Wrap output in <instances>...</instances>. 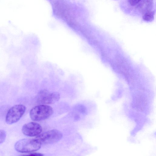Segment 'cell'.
<instances>
[{
	"label": "cell",
	"mask_w": 156,
	"mask_h": 156,
	"mask_svg": "<svg viewBox=\"0 0 156 156\" xmlns=\"http://www.w3.org/2000/svg\"><path fill=\"white\" fill-rule=\"evenodd\" d=\"M41 144L36 138L33 139H24L17 141L15 144V148L19 152H30L39 149Z\"/></svg>",
	"instance_id": "obj_1"
},
{
	"label": "cell",
	"mask_w": 156,
	"mask_h": 156,
	"mask_svg": "<svg viewBox=\"0 0 156 156\" xmlns=\"http://www.w3.org/2000/svg\"><path fill=\"white\" fill-rule=\"evenodd\" d=\"M53 113V110L51 106L41 105L33 108L30 111V115L33 120L40 121L48 118Z\"/></svg>",
	"instance_id": "obj_2"
},
{
	"label": "cell",
	"mask_w": 156,
	"mask_h": 156,
	"mask_svg": "<svg viewBox=\"0 0 156 156\" xmlns=\"http://www.w3.org/2000/svg\"><path fill=\"white\" fill-rule=\"evenodd\" d=\"M26 109L25 106L22 104L16 105L12 107L6 114V123L11 124L17 122L24 113Z\"/></svg>",
	"instance_id": "obj_3"
},
{
	"label": "cell",
	"mask_w": 156,
	"mask_h": 156,
	"mask_svg": "<svg viewBox=\"0 0 156 156\" xmlns=\"http://www.w3.org/2000/svg\"><path fill=\"white\" fill-rule=\"evenodd\" d=\"M61 132L56 129L50 130L37 136L36 138L42 144H49L55 143L62 137Z\"/></svg>",
	"instance_id": "obj_4"
},
{
	"label": "cell",
	"mask_w": 156,
	"mask_h": 156,
	"mask_svg": "<svg viewBox=\"0 0 156 156\" xmlns=\"http://www.w3.org/2000/svg\"><path fill=\"white\" fill-rule=\"evenodd\" d=\"M60 98L58 92L50 93L46 90L40 91L36 96L38 103L41 104H47L55 103Z\"/></svg>",
	"instance_id": "obj_5"
},
{
	"label": "cell",
	"mask_w": 156,
	"mask_h": 156,
	"mask_svg": "<svg viewBox=\"0 0 156 156\" xmlns=\"http://www.w3.org/2000/svg\"><path fill=\"white\" fill-rule=\"evenodd\" d=\"M22 132L25 135L30 136H38L42 131L41 126L35 122H30L25 124L22 128Z\"/></svg>",
	"instance_id": "obj_6"
},
{
	"label": "cell",
	"mask_w": 156,
	"mask_h": 156,
	"mask_svg": "<svg viewBox=\"0 0 156 156\" xmlns=\"http://www.w3.org/2000/svg\"><path fill=\"white\" fill-rule=\"evenodd\" d=\"M154 14L155 12L154 11H147L143 13V19L145 21L151 22L154 19Z\"/></svg>",
	"instance_id": "obj_7"
},
{
	"label": "cell",
	"mask_w": 156,
	"mask_h": 156,
	"mask_svg": "<svg viewBox=\"0 0 156 156\" xmlns=\"http://www.w3.org/2000/svg\"><path fill=\"white\" fill-rule=\"evenodd\" d=\"M6 136L5 132L3 130H0V144L3 143L5 141Z\"/></svg>",
	"instance_id": "obj_8"
},
{
	"label": "cell",
	"mask_w": 156,
	"mask_h": 156,
	"mask_svg": "<svg viewBox=\"0 0 156 156\" xmlns=\"http://www.w3.org/2000/svg\"><path fill=\"white\" fill-rule=\"evenodd\" d=\"M141 0H128L129 4L132 6H134L140 2Z\"/></svg>",
	"instance_id": "obj_9"
},
{
	"label": "cell",
	"mask_w": 156,
	"mask_h": 156,
	"mask_svg": "<svg viewBox=\"0 0 156 156\" xmlns=\"http://www.w3.org/2000/svg\"><path fill=\"white\" fill-rule=\"evenodd\" d=\"M30 156H42L43 155L42 154L37 153H33L30 154L28 155Z\"/></svg>",
	"instance_id": "obj_10"
},
{
	"label": "cell",
	"mask_w": 156,
	"mask_h": 156,
	"mask_svg": "<svg viewBox=\"0 0 156 156\" xmlns=\"http://www.w3.org/2000/svg\"><path fill=\"white\" fill-rule=\"evenodd\" d=\"M148 0V1H151V2H153V0Z\"/></svg>",
	"instance_id": "obj_11"
}]
</instances>
